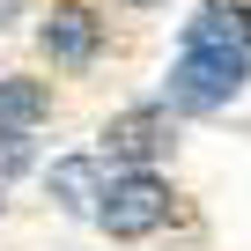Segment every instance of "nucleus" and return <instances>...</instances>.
<instances>
[{
    "label": "nucleus",
    "mask_w": 251,
    "mask_h": 251,
    "mask_svg": "<svg viewBox=\"0 0 251 251\" xmlns=\"http://www.w3.org/2000/svg\"><path fill=\"white\" fill-rule=\"evenodd\" d=\"M244 81H251L244 45H185L170 67V111H222Z\"/></svg>",
    "instance_id": "f257e3e1"
},
{
    "label": "nucleus",
    "mask_w": 251,
    "mask_h": 251,
    "mask_svg": "<svg viewBox=\"0 0 251 251\" xmlns=\"http://www.w3.org/2000/svg\"><path fill=\"white\" fill-rule=\"evenodd\" d=\"M96 222L111 229V236H148V229H163L170 222V185L163 177H148V170H126V177H111V192H103V207H96Z\"/></svg>",
    "instance_id": "f03ea898"
},
{
    "label": "nucleus",
    "mask_w": 251,
    "mask_h": 251,
    "mask_svg": "<svg viewBox=\"0 0 251 251\" xmlns=\"http://www.w3.org/2000/svg\"><path fill=\"white\" fill-rule=\"evenodd\" d=\"M96 37H103V23L89 15V0H59L52 23L37 30V45H45L52 67H89V59H96Z\"/></svg>",
    "instance_id": "7ed1b4c3"
},
{
    "label": "nucleus",
    "mask_w": 251,
    "mask_h": 251,
    "mask_svg": "<svg viewBox=\"0 0 251 251\" xmlns=\"http://www.w3.org/2000/svg\"><path fill=\"white\" fill-rule=\"evenodd\" d=\"M103 141H111V155L118 163H148V155H163L170 148V103H133V111H118L111 126H103Z\"/></svg>",
    "instance_id": "20e7f679"
},
{
    "label": "nucleus",
    "mask_w": 251,
    "mask_h": 251,
    "mask_svg": "<svg viewBox=\"0 0 251 251\" xmlns=\"http://www.w3.org/2000/svg\"><path fill=\"white\" fill-rule=\"evenodd\" d=\"M45 185H52V200H59L67 214H96V207H103V192H111L96 155H67V163H52V177H45Z\"/></svg>",
    "instance_id": "39448f33"
},
{
    "label": "nucleus",
    "mask_w": 251,
    "mask_h": 251,
    "mask_svg": "<svg viewBox=\"0 0 251 251\" xmlns=\"http://www.w3.org/2000/svg\"><path fill=\"white\" fill-rule=\"evenodd\" d=\"M52 111L45 81H0V126H37Z\"/></svg>",
    "instance_id": "423d86ee"
},
{
    "label": "nucleus",
    "mask_w": 251,
    "mask_h": 251,
    "mask_svg": "<svg viewBox=\"0 0 251 251\" xmlns=\"http://www.w3.org/2000/svg\"><path fill=\"white\" fill-rule=\"evenodd\" d=\"M30 163V141H23V126H0V177H15Z\"/></svg>",
    "instance_id": "0eeeda50"
},
{
    "label": "nucleus",
    "mask_w": 251,
    "mask_h": 251,
    "mask_svg": "<svg viewBox=\"0 0 251 251\" xmlns=\"http://www.w3.org/2000/svg\"><path fill=\"white\" fill-rule=\"evenodd\" d=\"M229 8H236V15H244V37H251V0H229Z\"/></svg>",
    "instance_id": "6e6552de"
},
{
    "label": "nucleus",
    "mask_w": 251,
    "mask_h": 251,
    "mask_svg": "<svg viewBox=\"0 0 251 251\" xmlns=\"http://www.w3.org/2000/svg\"><path fill=\"white\" fill-rule=\"evenodd\" d=\"M133 8H155V0H133Z\"/></svg>",
    "instance_id": "1a4fd4ad"
}]
</instances>
